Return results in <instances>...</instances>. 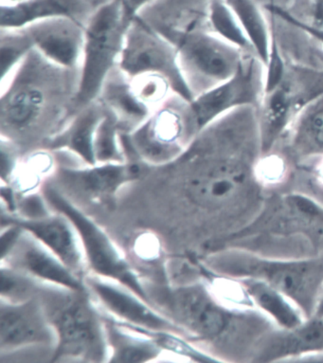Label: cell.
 I'll return each instance as SVG.
<instances>
[{
  "label": "cell",
  "instance_id": "cell-1",
  "mask_svg": "<svg viewBox=\"0 0 323 363\" xmlns=\"http://www.w3.org/2000/svg\"><path fill=\"white\" fill-rule=\"evenodd\" d=\"M261 156L257 108H243L202 130L176 160L182 193L212 219L221 233L216 242L248 226L262 211L266 198L256 174Z\"/></svg>",
  "mask_w": 323,
  "mask_h": 363
},
{
  "label": "cell",
  "instance_id": "cell-2",
  "mask_svg": "<svg viewBox=\"0 0 323 363\" xmlns=\"http://www.w3.org/2000/svg\"><path fill=\"white\" fill-rule=\"evenodd\" d=\"M79 74L32 50L1 84L0 136L21 149L43 148L75 114Z\"/></svg>",
  "mask_w": 323,
  "mask_h": 363
},
{
  "label": "cell",
  "instance_id": "cell-3",
  "mask_svg": "<svg viewBox=\"0 0 323 363\" xmlns=\"http://www.w3.org/2000/svg\"><path fill=\"white\" fill-rule=\"evenodd\" d=\"M164 305L167 316L186 334L217 349L219 357L230 362L251 359L258 342L276 326L256 308H232L221 302L203 283L172 289Z\"/></svg>",
  "mask_w": 323,
  "mask_h": 363
},
{
  "label": "cell",
  "instance_id": "cell-4",
  "mask_svg": "<svg viewBox=\"0 0 323 363\" xmlns=\"http://www.w3.org/2000/svg\"><path fill=\"white\" fill-rule=\"evenodd\" d=\"M205 266L224 277L268 284L294 302L305 319L314 316L323 291V253L285 258L227 247L210 252Z\"/></svg>",
  "mask_w": 323,
  "mask_h": 363
},
{
  "label": "cell",
  "instance_id": "cell-5",
  "mask_svg": "<svg viewBox=\"0 0 323 363\" xmlns=\"http://www.w3.org/2000/svg\"><path fill=\"white\" fill-rule=\"evenodd\" d=\"M89 294V289L75 291L38 284L36 295L56 337L52 362L66 359L108 362L105 318L101 317Z\"/></svg>",
  "mask_w": 323,
  "mask_h": 363
},
{
  "label": "cell",
  "instance_id": "cell-6",
  "mask_svg": "<svg viewBox=\"0 0 323 363\" xmlns=\"http://www.w3.org/2000/svg\"><path fill=\"white\" fill-rule=\"evenodd\" d=\"M130 23L120 0L100 5L86 21L75 114L97 101L106 79L119 64Z\"/></svg>",
  "mask_w": 323,
  "mask_h": 363
},
{
  "label": "cell",
  "instance_id": "cell-7",
  "mask_svg": "<svg viewBox=\"0 0 323 363\" xmlns=\"http://www.w3.org/2000/svg\"><path fill=\"white\" fill-rule=\"evenodd\" d=\"M189 103L173 95L131 133L122 134L126 157L151 167H164L176 162L198 135Z\"/></svg>",
  "mask_w": 323,
  "mask_h": 363
},
{
  "label": "cell",
  "instance_id": "cell-8",
  "mask_svg": "<svg viewBox=\"0 0 323 363\" xmlns=\"http://www.w3.org/2000/svg\"><path fill=\"white\" fill-rule=\"evenodd\" d=\"M154 27L175 45L193 97L232 77L246 55L201 27Z\"/></svg>",
  "mask_w": 323,
  "mask_h": 363
},
{
  "label": "cell",
  "instance_id": "cell-9",
  "mask_svg": "<svg viewBox=\"0 0 323 363\" xmlns=\"http://www.w3.org/2000/svg\"><path fill=\"white\" fill-rule=\"evenodd\" d=\"M42 196L53 211L66 216L74 227L86 263L94 275L125 286L153 305L150 295L130 264L99 225L50 182L45 184Z\"/></svg>",
  "mask_w": 323,
  "mask_h": 363
},
{
  "label": "cell",
  "instance_id": "cell-10",
  "mask_svg": "<svg viewBox=\"0 0 323 363\" xmlns=\"http://www.w3.org/2000/svg\"><path fill=\"white\" fill-rule=\"evenodd\" d=\"M307 239L314 250L323 243V205L300 193L266 199L257 218L248 226L219 241L218 246L252 238Z\"/></svg>",
  "mask_w": 323,
  "mask_h": 363
},
{
  "label": "cell",
  "instance_id": "cell-11",
  "mask_svg": "<svg viewBox=\"0 0 323 363\" xmlns=\"http://www.w3.org/2000/svg\"><path fill=\"white\" fill-rule=\"evenodd\" d=\"M323 97V69L288 65L282 83L264 95L257 108L262 156L271 154L295 120Z\"/></svg>",
  "mask_w": 323,
  "mask_h": 363
},
{
  "label": "cell",
  "instance_id": "cell-12",
  "mask_svg": "<svg viewBox=\"0 0 323 363\" xmlns=\"http://www.w3.org/2000/svg\"><path fill=\"white\" fill-rule=\"evenodd\" d=\"M118 67L129 79L143 74L162 76L174 94L187 102L195 98L182 73L175 45L140 15L126 30Z\"/></svg>",
  "mask_w": 323,
  "mask_h": 363
},
{
  "label": "cell",
  "instance_id": "cell-13",
  "mask_svg": "<svg viewBox=\"0 0 323 363\" xmlns=\"http://www.w3.org/2000/svg\"><path fill=\"white\" fill-rule=\"evenodd\" d=\"M264 77L262 62L254 55H245L232 77L193 98L189 111L198 133L236 109L259 108L265 90Z\"/></svg>",
  "mask_w": 323,
  "mask_h": 363
},
{
  "label": "cell",
  "instance_id": "cell-14",
  "mask_svg": "<svg viewBox=\"0 0 323 363\" xmlns=\"http://www.w3.org/2000/svg\"><path fill=\"white\" fill-rule=\"evenodd\" d=\"M144 163L128 157L118 163L84 166L61 165L53 173L56 188L64 196H74L94 202H108L126 185L142 177Z\"/></svg>",
  "mask_w": 323,
  "mask_h": 363
},
{
  "label": "cell",
  "instance_id": "cell-15",
  "mask_svg": "<svg viewBox=\"0 0 323 363\" xmlns=\"http://www.w3.org/2000/svg\"><path fill=\"white\" fill-rule=\"evenodd\" d=\"M89 294L96 298L114 319L150 330L169 331L184 336L186 332L167 315L120 284L92 275L85 277Z\"/></svg>",
  "mask_w": 323,
  "mask_h": 363
},
{
  "label": "cell",
  "instance_id": "cell-16",
  "mask_svg": "<svg viewBox=\"0 0 323 363\" xmlns=\"http://www.w3.org/2000/svg\"><path fill=\"white\" fill-rule=\"evenodd\" d=\"M56 337L38 295L23 302L1 300L0 352L11 353L32 346H53Z\"/></svg>",
  "mask_w": 323,
  "mask_h": 363
},
{
  "label": "cell",
  "instance_id": "cell-17",
  "mask_svg": "<svg viewBox=\"0 0 323 363\" xmlns=\"http://www.w3.org/2000/svg\"><path fill=\"white\" fill-rule=\"evenodd\" d=\"M86 23L58 18L38 22L22 29L32 38L33 47L47 60L64 69L80 70Z\"/></svg>",
  "mask_w": 323,
  "mask_h": 363
},
{
  "label": "cell",
  "instance_id": "cell-18",
  "mask_svg": "<svg viewBox=\"0 0 323 363\" xmlns=\"http://www.w3.org/2000/svg\"><path fill=\"white\" fill-rule=\"evenodd\" d=\"M25 232V230H24ZM12 252L1 262L32 277L39 283L70 291H86L85 279L73 272L44 245L25 232Z\"/></svg>",
  "mask_w": 323,
  "mask_h": 363
},
{
  "label": "cell",
  "instance_id": "cell-19",
  "mask_svg": "<svg viewBox=\"0 0 323 363\" xmlns=\"http://www.w3.org/2000/svg\"><path fill=\"white\" fill-rule=\"evenodd\" d=\"M15 224L29 233L79 277H82L84 252L77 233L66 216L56 212L39 218L2 215V225ZM85 279V278H84Z\"/></svg>",
  "mask_w": 323,
  "mask_h": 363
},
{
  "label": "cell",
  "instance_id": "cell-20",
  "mask_svg": "<svg viewBox=\"0 0 323 363\" xmlns=\"http://www.w3.org/2000/svg\"><path fill=\"white\" fill-rule=\"evenodd\" d=\"M323 354V317L313 316L293 328L275 326L258 342L252 362H275Z\"/></svg>",
  "mask_w": 323,
  "mask_h": 363
},
{
  "label": "cell",
  "instance_id": "cell-21",
  "mask_svg": "<svg viewBox=\"0 0 323 363\" xmlns=\"http://www.w3.org/2000/svg\"><path fill=\"white\" fill-rule=\"evenodd\" d=\"M96 9L92 0H24L0 7V29L18 30L47 19L67 18L86 23Z\"/></svg>",
  "mask_w": 323,
  "mask_h": 363
},
{
  "label": "cell",
  "instance_id": "cell-22",
  "mask_svg": "<svg viewBox=\"0 0 323 363\" xmlns=\"http://www.w3.org/2000/svg\"><path fill=\"white\" fill-rule=\"evenodd\" d=\"M105 115V108L98 101L73 115L60 132L50 138L43 148L55 153L74 155L84 164H97L95 157V135Z\"/></svg>",
  "mask_w": 323,
  "mask_h": 363
},
{
  "label": "cell",
  "instance_id": "cell-23",
  "mask_svg": "<svg viewBox=\"0 0 323 363\" xmlns=\"http://www.w3.org/2000/svg\"><path fill=\"white\" fill-rule=\"evenodd\" d=\"M97 101L115 118L123 134L131 133L152 113L151 109L137 98L130 79L119 67L108 75Z\"/></svg>",
  "mask_w": 323,
  "mask_h": 363
},
{
  "label": "cell",
  "instance_id": "cell-24",
  "mask_svg": "<svg viewBox=\"0 0 323 363\" xmlns=\"http://www.w3.org/2000/svg\"><path fill=\"white\" fill-rule=\"evenodd\" d=\"M255 308L268 316L277 328H293L305 320L300 309L288 296L262 281L239 279Z\"/></svg>",
  "mask_w": 323,
  "mask_h": 363
},
{
  "label": "cell",
  "instance_id": "cell-25",
  "mask_svg": "<svg viewBox=\"0 0 323 363\" xmlns=\"http://www.w3.org/2000/svg\"><path fill=\"white\" fill-rule=\"evenodd\" d=\"M286 135L294 157L305 160L323 156V97L299 115Z\"/></svg>",
  "mask_w": 323,
  "mask_h": 363
},
{
  "label": "cell",
  "instance_id": "cell-26",
  "mask_svg": "<svg viewBox=\"0 0 323 363\" xmlns=\"http://www.w3.org/2000/svg\"><path fill=\"white\" fill-rule=\"evenodd\" d=\"M109 362H146L159 357L162 349L150 337L128 330L112 318H105Z\"/></svg>",
  "mask_w": 323,
  "mask_h": 363
},
{
  "label": "cell",
  "instance_id": "cell-27",
  "mask_svg": "<svg viewBox=\"0 0 323 363\" xmlns=\"http://www.w3.org/2000/svg\"><path fill=\"white\" fill-rule=\"evenodd\" d=\"M234 13L256 57L266 63L272 41L271 22L255 0H225Z\"/></svg>",
  "mask_w": 323,
  "mask_h": 363
},
{
  "label": "cell",
  "instance_id": "cell-28",
  "mask_svg": "<svg viewBox=\"0 0 323 363\" xmlns=\"http://www.w3.org/2000/svg\"><path fill=\"white\" fill-rule=\"evenodd\" d=\"M206 24V29L219 38L246 55H255L237 18L225 0H212L210 2L208 7Z\"/></svg>",
  "mask_w": 323,
  "mask_h": 363
},
{
  "label": "cell",
  "instance_id": "cell-29",
  "mask_svg": "<svg viewBox=\"0 0 323 363\" xmlns=\"http://www.w3.org/2000/svg\"><path fill=\"white\" fill-rule=\"evenodd\" d=\"M0 67L4 83L32 50H35L32 38L25 29H0Z\"/></svg>",
  "mask_w": 323,
  "mask_h": 363
},
{
  "label": "cell",
  "instance_id": "cell-30",
  "mask_svg": "<svg viewBox=\"0 0 323 363\" xmlns=\"http://www.w3.org/2000/svg\"><path fill=\"white\" fill-rule=\"evenodd\" d=\"M123 131L119 123L105 109L95 135V157L97 163H118L128 160L122 143Z\"/></svg>",
  "mask_w": 323,
  "mask_h": 363
},
{
  "label": "cell",
  "instance_id": "cell-31",
  "mask_svg": "<svg viewBox=\"0 0 323 363\" xmlns=\"http://www.w3.org/2000/svg\"><path fill=\"white\" fill-rule=\"evenodd\" d=\"M132 89L137 98L153 112L170 99L174 94L166 79L157 74H143L130 79Z\"/></svg>",
  "mask_w": 323,
  "mask_h": 363
},
{
  "label": "cell",
  "instance_id": "cell-32",
  "mask_svg": "<svg viewBox=\"0 0 323 363\" xmlns=\"http://www.w3.org/2000/svg\"><path fill=\"white\" fill-rule=\"evenodd\" d=\"M38 284L23 272L2 264L1 300L13 303L29 300L36 296Z\"/></svg>",
  "mask_w": 323,
  "mask_h": 363
},
{
  "label": "cell",
  "instance_id": "cell-33",
  "mask_svg": "<svg viewBox=\"0 0 323 363\" xmlns=\"http://www.w3.org/2000/svg\"><path fill=\"white\" fill-rule=\"evenodd\" d=\"M268 13L271 15V21L269 22L271 25L272 41L268 59L264 64V70H265L264 95L269 94L282 83L285 76L286 67H288L282 50L280 49L279 41H278L276 18L272 13Z\"/></svg>",
  "mask_w": 323,
  "mask_h": 363
},
{
  "label": "cell",
  "instance_id": "cell-34",
  "mask_svg": "<svg viewBox=\"0 0 323 363\" xmlns=\"http://www.w3.org/2000/svg\"><path fill=\"white\" fill-rule=\"evenodd\" d=\"M263 9L265 10L266 13H272V15L276 16L279 21L285 22V23L288 24L289 26L294 27L298 30H302V32L306 33V35H308L310 38H314V40L319 42V43L323 47L322 27L314 26L313 24L307 23V22L302 21V19L294 16L293 13L288 12V10L283 9V7L273 4V2L264 5Z\"/></svg>",
  "mask_w": 323,
  "mask_h": 363
},
{
  "label": "cell",
  "instance_id": "cell-35",
  "mask_svg": "<svg viewBox=\"0 0 323 363\" xmlns=\"http://www.w3.org/2000/svg\"><path fill=\"white\" fill-rule=\"evenodd\" d=\"M285 174V162L282 157L268 154L261 156L258 160L256 174L263 186L265 184H279Z\"/></svg>",
  "mask_w": 323,
  "mask_h": 363
},
{
  "label": "cell",
  "instance_id": "cell-36",
  "mask_svg": "<svg viewBox=\"0 0 323 363\" xmlns=\"http://www.w3.org/2000/svg\"><path fill=\"white\" fill-rule=\"evenodd\" d=\"M169 1H173V0H168L165 2ZM212 1V0H176L175 4L178 5V15L176 16V21L170 27L184 28L186 24L187 15L193 16L195 13L204 12L207 16L208 7Z\"/></svg>",
  "mask_w": 323,
  "mask_h": 363
},
{
  "label": "cell",
  "instance_id": "cell-37",
  "mask_svg": "<svg viewBox=\"0 0 323 363\" xmlns=\"http://www.w3.org/2000/svg\"><path fill=\"white\" fill-rule=\"evenodd\" d=\"M156 0H120L126 18L132 22L136 16L144 12L146 8L150 7Z\"/></svg>",
  "mask_w": 323,
  "mask_h": 363
},
{
  "label": "cell",
  "instance_id": "cell-38",
  "mask_svg": "<svg viewBox=\"0 0 323 363\" xmlns=\"http://www.w3.org/2000/svg\"><path fill=\"white\" fill-rule=\"evenodd\" d=\"M312 23L314 26L323 25V0H310Z\"/></svg>",
  "mask_w": 323,
  "mask_h": 363
},
{
  "label": "cell",
  "instance_id": "cell-39",
  "mask_svg": "<svg viewBox=\"0 0 323 363\" xmlns=\"http://www.w3.org/2000/svg\"><path fill=\"white\" fill-rule=\"evenodd\" d=\"M317 159L319 160L317 162L316 166H314V174L319 184L323 187V156L317 157Z\"/></svg>",
  "mask_w": 323,
  "mask_h": 363
},
{
  "label": "cell",
  "instance_id": "cell-40",
  "mask_svg": "<svg viewBox=\"0 0 323 363\" xmlns=\"http://www.w3.org/2000/svg\"><path fill=\"white\" fill-rule=\"evenodd\" d=\"M314 316L323 317V291L322 295H320L319 303H317Z\"/></svg>",
  "mask_w": 323,
  "mask_h": 363
},
{
  "label": "cell",
  "instance_id": "cell-41",
  "mask_svg": "<svg viewBox=\"0 0 323 363\" xmlns=\"http://www.w3.org/2000/svg\"><path fill=\"white\" fill-rule=\"evenodd\" d=\"M24 1V0H1V4H16L19 2Z\"/></svg>",
  "mask_w": 323,
  "mask_h": 363
},
{
  "label": "cell",
  "instance_id": "cell-42",
  "mask_svg": "<svg viewBox=\"0 0 323 363\" xmlns=\"http://www.w3.org/2000/svg\"><path fill=\"white\" fill-rule=\"evenodd\" d=\"M92 1H94L95 6H96L97 8L99 7L100 5H102L103 4H106V2H108V0H92Z\"/></svg>",
  "mask_w": 323,
  "mask_h": 363
},
{
  "label": "cell",
  "instance_id": "cell-43",
  "mask_svg": "<svg viewBox=\"0 0 323 363\" xmlns=\"http://www.w3.org/2000/svg\"><path fill=\"white\" fill-rule=\"evenodd\" d=\"M322 27L323 28V25H322Z\"/></svg>",
  "mask_w": 323,
  "mask_h": 363
}]
</instances>
